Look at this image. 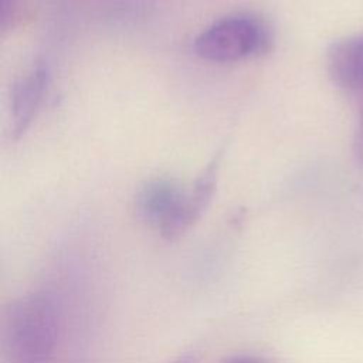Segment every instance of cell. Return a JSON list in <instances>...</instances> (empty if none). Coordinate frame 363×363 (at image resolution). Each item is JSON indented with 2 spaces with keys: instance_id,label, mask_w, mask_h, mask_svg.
Segmentation results:
<instances>
[{
  "instance_id": "6da1fadb",
  "label": "cell",
  "mask_w": 363,
  "mask_h": 363,
  "mask_svg": "<svg viewBox=\"0 0 363 363\" xmlns=\"http://www.w3.org/2000/svg\"><path fill=\"white\" fill-rule=\"evenodd\" d=\"M60 325L58 306L50 292L31 291L16 299L4 319V347L10 363H51Z\"/></svg>"
},
{
  "instance_id": "7a4b0ae2",
  "label": "cell",
  "mask_w": 363,
  "mask_h": 363,
  "mask_svg": "<svg viewBox=\"0 0 363 363\" xmlns=\"http://www.w3.org/2000/svg\"><path fill=\"white\" fill-rule=\"evenodd\" d=\"M208 206L210 203L193 187L186 190L167 179L145 183L135 200L139 218L156 228L167 240L184 234Z\"/></svg>"
},
{
  "instance_id": "3957f363",
  "label": "cell",
  "mask_w": 363,
  "mask_h": 363,
  "mask_svg": "<svg viewBox=\"0 0 363 363\" xmlns=\"http://www.w3.org/2000/svg\"><path fill=\"white\" fill-rule=\"evenodd\" d=\"M271 27L257 16L238 13L225 16L194 38V52L211 62H235L259 57L272 47Z\"/></svg>"
},
{
  "instance_id": "277c9868",
  "label": "cell",
  "mask_w": 363,
  "mask_h": 363,
  "mask_svg": "<svg viewBox=\"0 0 363 363\" xmlns=\"http://www.w3.org/2000/svg\"><path fill=\"white\" fill-rule=\"evenodd\" d=\"M50 84L47 65L38 62L17 79L11 91V135L23 136L35 119Z\"/></svg>"
},
{
  "instance_id": "5b68a950",
  "label": "cell",
  "mask_w": 363,
  "mask_h": 363,
  "mask_svg": "<svg viewBox=\"0 0 363 363\" xmlns=\"http://www.w3.org/2000/svg\"><path fill=\"white\" fill-rule=\"evenodd\" d=\"M326 69L332 82L347 92H363V31L330 44Z\"/></svg>"
},
{
  "instance_id": "8992f818",
  "label": "cell",
  "mask_w": 363,
  "mask_h": 363,
  "mask_svg": "<svg viewBox=\"0 0 363 363\" xmlns=\"http://www.w3.org/2000/svg\"><path fill=\"white\" fill-rule=\"evenodd\" d=\"M20 10V0H0V24L3 30L13 27Z\"/></svg>"
},
{
  "instance_id": "52a82bcc",
  "label": "cell",
  "mask_w": 363,
  "mask_h": 363,
  "mask_svg": "<svg viewBox=\"0 0 363 363\" xmlns=\"http://www.w3.org/2000/svg\"><path fill=\"white\" fill-rule=\"evenodd\" d=\"M353 153L359 164L363 166V105L359 113V121H357V128L353 139Z\"/></svg>"
},
{
  "instance_id": "ba28073f",
  "label": "cell",
  "mask_w": 363,
  "mask_h": 363,
  "mask_svg": "<svg viewBox=\"0 0 363 363\" xmlns=\"http://www.w3.org/2000/svg\"><path fill=\"white\" fill-rule=\"evenodd\" d=\"M221 363H271V362L262 356L242 353V354H234L231 357H227Z\"/></svg>"
},
{
  "instance_id": "9c48e42d",
  "label": "cell",
  "mask_w": 363,
  "mask_h": 363,
  "mask_svg": "<svg viewBox=\"0 0 363 363\" xmlns=\"http://www.w3.org/2000/svg\"><path fill=\"white\" fill-rule=\"evenodd\" d=\"M169 363H199V360L194 353H183L172 359Z\"/></svg>"
}]
</instances>
